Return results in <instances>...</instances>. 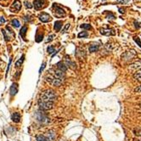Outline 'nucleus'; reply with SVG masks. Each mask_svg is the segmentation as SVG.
Here are the masks:
<instances>
[{
	"mask_svg": "<svg viewBox=\"0 0 141 141\" xmlns=\"http://www.w3.org/2000/svg\"><path fill=\"white\" fill-rule=\"evenodd\" d=\"M39 100L46 101V102L55 103V100H56V94H55V91L52 90V89H47V90L43 91L41 94V97Z\"/></svg>",
	"mask_w": 141,
	"mask_h": 141,
	"instance_id": "nucleus-1",
	"label": "nucleus"
},
{
	"mask_svg": "<svg viewBox=\"0 0 141 141\" xmlns=\"http://www.w3.org/2000/svg\"><path fill=\"white\" fill-rule=\"evenodd\" d=\"M36 116H37V119L39 122H41L42 124H48L49 122V116L46 115L43 111H38L37 113H36Z\"/></svg>",
	"mask_w": 141,
	"mask_h": 141,
	"instance_id": "nucleus-2",
	"label": "nucleus"
},
{
	"mask_svg": "<svg viewBox=\"0 0 141 141\" xmlns=\"http://www.w3.org/2000/svg\"><path fill=\"white\" fill-rule=\"evenodd\" d=\"M53 14L55 17L57 18H63L65 16V11L62 9L61 7H59L56 4V3H54L53 4Z\"/></svg>",
	"mask_w": 141,
	"mask_h": 141,
	"instance_id": "nucleus-3",
	"label": "nucleus"
},
{
	"mask_svg": "<svg viewBox=\"0 0 141 141\" xmlns=\"http://www.w3.org/2000/svg\"><path fill=\"white\" fill-rule=\"evenodd\" d=\"M46 81L49 83H50L52 86H55V87H59L63 82L62 80H59L58 78H55V77L52 76L51 74H49V75L46 76Z\"/></svg>",
	"mask_w": 141,
	"mask_h": 141,
	"instance_id": "nucleus-4",
	"label": "nucleus"
},
{
	"mask_svg": "<svg viewBox=\"0 0 141 141\" xmlns=\"http://www.w3.org/2000/svg\"><path fill=\"white\" fill-rule=\"evenodd\" d=\"M38 106L40 108L41 111H48V110H51L54 107V103L53 102H46V101H43L41 100H38Z\"/></svg>",
	"mask_w": 141,
	"mask_h": 141,
	"instance_id": "nucleus-5",
	"label": "nucleus"
},
{
	"mask_svg": "<svg viewBox=\"0 0 141 141\" xmlns=\"http://www.w3.org/2000/svg\"><path fill=\"white\" fill-rule=\"evenodd\" d=\"M135 55H136V53L134 52V50L127 51V52H125L123 55H122V60L124 61H130L135 57Z\"/></svg>",
	"mask_w": 141,
	"mask_h": 141,
	"instance_id": "nucleus-6",
	"label": "nucleus"
},
{
	"mask_svg": "<svg viewBox=\"0 0 141 141\" xmlns=\"http://www.w3.org/2000/svg\"><path fill=\"white\" fill-rule=\"evenodd\" d=\"M49 74H51L52 76H54L55 77V78H58L59 80H62L65 78V72H63V71H59V70H53V69H51V70H49Z\"/></svg>",
	"mask_w": 141,
	"mask_h": 141,
	"instance_id": "nucleus-7",
	"label": "nucleus"
},
{
	"mask_svg": "<svg viewBox=\"0 0 141 141\" xmlns=\"http://www.w3.org/2000/svg\"><path fill=\"white\" fill-rule=\"evenodd\" d=\"M6 30L9 31V33H8V34H7V32L5 31V30H3V29L2 30V32H3V36H4L5 41H10L12 38L10 37V36H9V35H11V37L14 38V37H15V32L13 31V30H12L9 27H6Z\"/></svg>",
	"mask_w": 141,
	"mask_h": 141,
	"instance_id": "nucleus-8",
	"label": "nucleus"
},
{
	"mask_svg": "<svg viewBox=\"0 0 141 141\" xmlns=\"http://www.w3.org/2000/svg\"><path fill=\"white\" fill-rule=\"evenodd\" d=\"M38 18L42 22H44V23L49 22V21H50L51 20H52V18H51L50 15H49V14L45 13V12H42L40 15H38Z\"/></svg>",
	"mask_w": 141,
	"mask_h": 141,
	"instance_id": "nucleus-9",
	"label": "nucleus"
},
{
	"mask_svg": "<svg viewBox=\"0 0 141 141\" xmlns=\"http://www.w3.org/2000/svg\"><path fill=\"white\" fill-rule=\"evenodd\" d=\"M141 69V60H137L129 65V70L131 71H137Z\"/></svg>",
	"mask_w": 141,
	"mask_h": 141,
	"instance_id": "nucleus-10",
	"label": "nucleus"
},
{
	"mask_svg": "<svg viewBox=\"0 0 141 141\" xmlns=\"http://www.w3.org/2000/svg\"><path fill=\"white\" fill-rule=\"evenodd\" d=\"M64 64L66 65V67H70L71 69H72V70H75V69L77 68V65H76V63L73 62L72 60L70 59V57L68 56H65V63Z\"/></svg>",
	"mask_w": 141,
	"mask_h": 141,
	"instance_id": "nucleus-11",
	"label": "nucleus"
},
{
	"mask_svg": "<svg viewBox=\"0 0 141 141\" xmlns=\"http://www.w3.org/2000/svg\"><path fill=\"white\" fill-rule=\"evenodd\" d=\"M100 33L105 36H114L116 35V31L112 28H102L100 29Z\"/></svg>",
	"mask_w": 141,
	"mask_h": 141,
	"instance_id": "nucleus-12",
	"label": "nucleus"
},
{
	"mask_svg": "<svg viewBox=\"0 0 141 141\" xmlns=\"http://www.w3.org/2000/svg\"><path fill=\"white\" fill-rule=\"evenodd\" d=\"M33 6H34L35 9H37V10L43 9L44 7V0H34Z\"/></svg>",
	"mask_w": 141,
	"mask_h": 141,
	"instance_id": "nucleus-13",
	"label": "nucleus"
},
{
	"mask_svg": "<svg viewBox=\"0 0 141 141\" xmlns=\"http://www.w3.org/2000/svg\"><path fill=\"white\" fill-rule=\"evenodd\" d=\"M21 3L19 0H15V1L13 2V4L11 6V10L15 9V12H17L21 10Z\"/></svg>",
	"mask_w": 141,
	"mask_h": 141,
	"instance_id": "nucleus-14",
	"label": "nucleus"
},
{
	"mask_svg": "<svg viewBox=\"0 0 141 141\" xmlns=\"http://www.w3.org/2000/svg\"><path fill=\"white\" fill-rule=\"evenodd\" d=\"M11 120L15 123H19L21 122V114L18 112H15L11 115Z\"/></svg>",
	"mask_w": 141,
	"mask_h": 141,
	"instance_id": "nucleus-15",
	"label": "nucleus"
},
{
	"mask_svg": "<svg viewBox=\"0 0 141 141\" xmlns=\"http://www.w3.org/2000/svg\"><path fill=\"white\" fill-rule=\"evenodd\" d=\"M45 137H46L49 141H54L55 139V133L54 132L53 130H49L46 133V135H45Z\"/></svg>",
	"mask_w": 141,
	"mask_h": 141,
	"instance_id": "nucleus-16",
	"label": "nucleus"
},
{
	"mask_svg": "<svg viewBox=\"0 0 141 141\" xmlns=\"http://www.w3.org/2000/svg\"><path fill=\"white\" fill-rule=\"evenodd\" d=\"M17 92H18V84L17 83H13L10 87V89H9V93H10L12 96H14V95L17 94Z\"/></svg>",
	"mask_w": 141,
	"mask_h": 141,
	"instance_id": "nucleus-17",
	"label": "nucleus"
},
{
	"mask_svg": "<svg viewBox=\"0 0 141 141\" xmlns=\"http://www.w3.org/2000/svg\"><path fill=\"white\" fill-rule=\"evenodd\" d=\"M99 49H100V44H98V43H92V44L89 46L88 49H89V52L90 53H94V52H96V51L99 50Z\"/></svg>",
	"mask_w": 141,
	"mask_h": 141,
	"instance_id": "nucleus-18",
	"label": "nucleus"
},
{
	"mask_svg": "<svg viewBox=\"0 0 141 141\" xmlns=\"http://www.w3.org/2000/svg\"><path fill=\"white\" fill-rule=\"evenodd\" d=\"M57 68H58V70L63 71V72H65L67 70L66 65H65L63 62H59L58 64H57Z\"/></svg>",
	"mask_w": 141,
	"mask_h": 141,
	"instance_id": "nucleus-19",
	"label": "nucleus"
},
{
	"mask_svg": "<svg viewBox=\"0 0 141 141\" xmlns=\"http://www.w3.org/2000/svg\"><path fill=\"white\" fill-rule=\"evenodd\" d=\"M62 27V21H55V26H54V28H55V31H59Z\"/></svg>",
	"mask_w": 141,
	"mask_h": 141,
	"instance_id": "nucleus-20",
	"label": "nucleus"
},
{
	"mask_svg": "<svg viewBox=\"0 0 141 141\" xmlns=\"http://www.w3.org/2000/svg\"><path fill=\"white\" fill-rule=\"evenodd\" d=\"M27 26H24V27H21V31H20V35L21 36L23 39L26 38V33H27Z\"/></svg>",
	"mask_w": 141,
	"mask_h": 141,
	"instance_id": "nucleus-21",
	"label": "nucleus"
},
{
	"mask_svg": "<svg viewBox=\"0 0 141 141\" xmlns=\"http://www.w3.org/2000/svg\"><path fill=\"white\" fill-rule=\"evenodd\" d=\"M24 59H25V55H22V56H21L19 60L16 61V63H15V67H16V68H19V67L21 66V65H22V63L24 61Z\"/></svg>",
	"mask_w": 141,
	"mask_h": 141,
	"instance_id": "nucleus-22",
	"label": "nucleus"
},
{
	"mask_svg": "<svg viewBox=\"0 0 141 141\" xmlns=\"http://www.w3.org/2000/svg\"><path fill=\"white\" fill-rule=\"evenodd\" d=\"M134 77L138 81H141V69L139 71H137V72L134 73Z\"/></svg>",
	"mask_w": 141,
	"mask_h": 141,
	"instance_id": "nucleus-23",
	"label": "nucleus"
},
{
	"mask_svg": "<svg viewBox=\"0 0 141 141\" xmlns=\"http://www.w3.org/2000/svg\"><path fill=\"white\" fill-rule=\"evenodd\" d=\"M36 139H37V141H49L46 137H45V135H42V134L37 135L36 137Z\"/></svg>",
	"mask_w": 141,
	"mask_h": 141,
	"instance_id": "nucleus-24",
	"label": "nucleus"
},
{
	"mask_svg": "<svg viewBox=\"0 0 141 141\" xmlns=\"http://www.w3.org/2000/svg\"><path fill=\"white\" fill-rule=\"evenodd\" d=\"M77 37H79V38H83V37H88V33L87 32V31H81L80 33H78V35H77Z\"/></svg>",
	"mask_w": 141,
	"mask_h": 141,
	"instance_id": "nucleus-25",
	"label": "nucleus"
},
{
	"mask_svg": "<svg viewBox=\"0 0 141 141\" xmlns=\"http://www.w3.org/2000/svg\"><path fill=\"white\" fill-rule=\"evenodd\" d=\"M11 25L13 26V27H19L20 26H21V23H20V21H18V20L15 19V20H13V21H11Z\"/></svg>",
	"mask_w": 141,
	"mask_h": 141,
	"instance_id": "nucleus-26",
	"label": "nucleus"
},
{
	"mask_svg": "<svg viewBox=\"0 0 141 141\" xmlns=\"http://www.w3.org/2000/svg\"><path fill=\"white\" fill-rule=\"evenodd\" d=\"M81 28L86 29V30H91L92 29V27H91V25H89V24H83V25H81Z\"/></svg>",
	"mask_w": 141,
	"mask_h": 141,
	"instance_id": "nucleus-27",
	"label": "nucleus"
},
{
	"mask_svg": "<svg viewBox=\"0 0 141 141\" xmlns=\"http://www.w3.org/2000/svg\"><path fill=\"white\" fill-rule=\"evenodd\" d=\"M43 35H38V34H37V36H36V42L37 43H40V42L43 40Z\"/></svg>",
	"mask_w": 141,
	"mask_h": 141,
	"instance_id": "nucleus-28",
	"label": "nucleus"
},
{
	"mask_svg": "<svg viewBox=\"0 0 141 141\" xmlns=\"http://www.w3.org/2000/svg\"><path fill=\"white\" fill-rule=\"evenodd\" d=\"M55 48L54 46H49L47 49V51L49 54H52L53 52H55Z\"/></svg>",
	"mask_w": 141,
	"mask_h": 141,
	"instance_id": "nucleus-29",
	"label": "nucleus"
},
{
	"mask_svg": "<svg viewBox=\"0 0 141 141\" xmlns=\"http://www.w3.org/2000/svg\"><path fill=\"white\" fill-rule=\"evenodd\" d=\"M24 21H28V22H31V21H32V17L31 16V15H26L25 17H24Z\"/></svg>",
	"mask_w": 141,
	"mask_h": 141,
	"instance_id": "nucleus-30",
	"label": "nucleus"
},
{
	"mask_svg": "<svg viewBox=\"0 0 141 141\" xmlns=\"http://www.w3.org/2000/svg\"><path fill=\"white\" fill-rule=\"evenodd\" d=\"M70 27H71V24L70 23H67L66 25H65V28L62 30V31H61V32H66V31L67 30H68L69 28H70Z\"/></svg>",
	"mask_w": 141,
	"mask_h": 141,
	"instance_id": "nucleus-31",
	"label": "nucleus"
},
{
	"mask_svg": "<svg viewBox=\"0 0 141 141\" xmlns=\"http://www.w3.org/2000/svg\"><path fill=\"white\" fill-rule=\"evenodd\" d=\"M134 39V41H135L136 43L139 44V46L141 48V41H140V37H135Z\"/></svg>",
	"mask_w": 141,
	"mask_h": 141,
	"instance_id": "nucleus-32",
	"label": "nucleus"
},
{
	"mask_svg": "<svg viewBox=\"0 0 141 141\" xmlns=\"http://www.w3.org/2000/svg\"><path fill=\"white\" fill-rule=\"evenodd\" d=\"M134 27H136L137 29H139V28H141V23L140 22H139V21H134Z\"/></svg>",
	"mask_w": 141,
	"mask_h": 141,
	"instance_id": "nucleus-33",
	"label": "nucleus"
},
{
	"mask_svg": "<svg viewBox=\"0 0 141 141\" xmlns=\"http://www.w3.org/2000/svg\"><path fill=\"white\" fill-rule=\"evenodd\" d=\"M25 5H26V7L28 8V9H31V8H32V5L31 4V3H30V2L26 1L25 2Z\"/></svg>",
	"mask_w": 141,
	"mask_h": 141,
	"instance_id": "nucleus-34",
	"label": "nucleus"
},
{
	"mask_svg": "<svg viewBox=\"0 0 141 141\" xmlns=\"http://www.w3.org/2000/svg\"><path fill=\"white\" fill-rule=\"evenodd\" d=\"M55 37V36L54 35V34L50 35V36H49V37H48V39H47V42H51V41H52L53 39H54V37Z\"/></svg>",
	"mask_w": 141,
	"mask_h": 141,
	"instance_id": "nucleus-35",
	"label": "nucleus"
},
{
	"mask_svg": "<svg viewBox=\"0 0 141 141\" xmlns=\"http://www.w3.org/2000/svg\"><path fill=\"white\" fill-rule=\"evenodd\" d=\"M45 66H46V63H43V65H42V66H41V68H40V70H39V73H41L42 71H43V69L45 68Z\"/></svg>",
	"mask_w": 141,
	"mask_h": 141,
	"instance_id": "nucleus-36",
	"label": "nucleus"
},
{
	"mask_svg": "<svg viewBox=\"0 0 141 141\" xmlns=\"http://www.w3.org/2000/svg\"><path fill=\"white\" fill-rule=\"evenodd\" d=\"M134 92H137V93H141V85L134 89Z\"/></svg>",
	"mask_w": 141,
	"mask_h": 141,
	"instance_id": "nucleus-37",
	"label": "nucleus"
},
{
	"mask_svg": "<svg viewBox=\"0 0 141 141\" xmlns=\"http://www.w3.org/2000/svg\"><path fill=\"white\" fill-rule=\"evenodd\" d=\"M11 61H12V59H9V65H8V67H7V71H6V72H7V74H8V72H9V66H10V64H11Z\"/></svg>",
	"mask_w": 141,
	"mask_h": 141,
	"instance_id": "nucleus-38",
	"label": "nucleus"
},
{
	"mask_svg": "<svg viewBox=\"0 0 141 141\" xmlns=\"http://www.w3.org/2000/svg\"><path fill=\"white\" fill-rule=\"evenodd\" d=\"M4 22H5V20L3 19V17H0V25L3 24V23H4Z\"/></svg>",
	"mask_w": 141,
	"mask_h": 141,
	"instance_id": "nucleus-39",
	"label": "nucleus"
},
{
	"mask_svg": "<svg viewBox=\"0 0 141 141\" xmlns=\"http://www.w3.org/2000/svg\"><path fill=\"white\" fill-rule=\"evenodd\" d=\"M139 135H140L141 137V128L140 129V131H139Z\"/></svg>",
	"mask_w": 141,
	"mask_h": 141,
	"instance_id": "nucleus-40",
	"label": "nucleus"
},
{
	"mask_svg": "<svg viewBox=\"0 0 141 141\" xmlns=\"http://www.w3.org/2000/svg\"><path fill=\"white\" fill-rule=\"evenodd\" d=\"M1 64H3V62H2V61H1V60H0V65H1Z\"/></svg>",
	"mask_w": 141,
	"mask_h": 141,
	"instance_id": "nucleus-41",
	"label": "nucleus"
},
{
	"mask_svg": "<svg viewBox=\"0 0 141 141\" xmlns=\"http://www.w3.org/2000/svg\"><path fill=\"white\" fill-rule=\"evenodd\" d=\"M140 107H141V103H140Z\"/></svg>",
	"mask_w": 141,
	"mask_h": 141,
	"instance_id": "nucleus-42",
	"label": "nucleus"
},
{
	"mask_svg": "<svg viewBox=\"0 0 141 141\" xmlns=\"http://www.w3.org/2000/svg\"><path fill=\"white\" fill-rule=\"evenodd\" d=\"M138 141H140V140H138Z\"/></svg>",
	"mask_w": 141,
	"mask_h": 141,
	"instance_id": "nucleus-43",
	"label": "nucleus"
}]
</instances>
